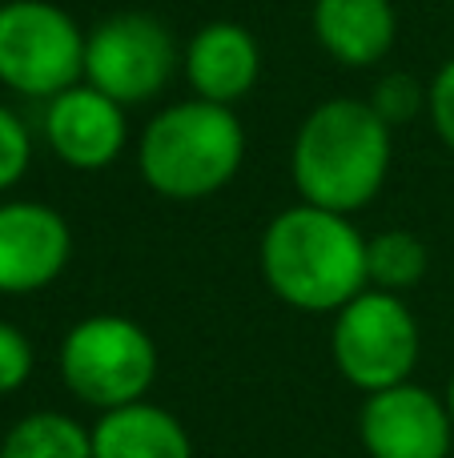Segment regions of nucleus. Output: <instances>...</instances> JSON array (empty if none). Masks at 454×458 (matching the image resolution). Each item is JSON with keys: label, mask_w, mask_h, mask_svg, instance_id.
Masks as SVG:
<instances>
[{"label": "nucleus", "mask_w": 454, "mask_h": 458, "mask_svg": "<svg viewBox=\"0 0 454 458\" xmlns=\"http://www.w3.org/2000/svg\"><path fill=\"white\" fill-rule=\"evenodd\" d=\"M257 261L265 285L302 314H338L346 301L370 290L366 237L346 214L310 201L282 209L265 225Z\"/></svg>", "instance_id": "f257e3e1"}, {"label": "nucleus", "mask_w": 454, "mask_h": 458, "mask_svg": "<svg viewBox=\"0 0 454 458\" xmlns=\"http://www.w3.org/2000/svg\"><path fill=\"white\" fill-rule=\"evenodd\" d=\"M394 129L370 101L330 97L302 121L290 149V174L302 201L334 214H358L383 193L394 157Z\"/></svg>", "instance_id": "f03ea898"}, {"label": "nucleus", "mask_w": 454, "mask_h": 458, "mask_svg": "<svg viewBox=\"0 0 454 458\" xmlns=\"http://www.w3.org/2000/svg\"><path fill=\"white\" fill-rule=\"evenodd\" d=\"M246 161V129L230 105L177 101L145 125L137 169L145 185L169 201H206L238 177Z\"/></svg>", "instance_id": "7ed1b4c3"}, {"label": "nucleus", "mask_w": 454, "mask_h": 458, "mask_svg": "<svg viewBox=\"0 0 454 458\" xmlns=\"http://www.w3.org/2000/svg\"><path fill=\"white\" fill-rule=\"evenodd\" d=\"M157 342L125 314L80 318L61 342V378L85 406L117 411L141 403L157 378Z\"/></svg>", "instance_id": "20e7f679"}, {"label": "nucleus", "mask_w": 454, "mask_h": 458, "mask_svg": "<svg viewBox=\"0 0 454 458\" xmlns=\"http://www.w3.org/2000/svg\"><path fill=\"white\" fill-rule=\"evenodd\" d=\"M85 81V32L53 0L0 4V85L53 101Z\"/></svg>", "instance_id": "39448f33"}, {"label": "nucleus", "mask_w": 454, "mask_h": 458, "mask_svg": "<svg viewBox=\"0 0 454 458\" xmlns=\"http://www.w3.org/2000/svg\"><path fill=\"white\" fill-rule=\"evenodd\" d=\"M334 366L354 390L374 394L410 382L423 350L418 318L410 306L391 290H362L346 301L334 318L330 334Z\"/></svg>", "instance_id": "423d86ee"}, {"label": "nucleus", "mask_w": 454, "mask_h": 458, "mask_svg": "<svg viewBox=\"0 0 454 458\" xmlns=\"http://www.w3.org/2000/svg\"><path fill=\"white\" fill-rule=\"evenodd\" d=\"M177 64V37L153 13H113L85 32V81L125 109L153 101Z\"/></svg>", "instance_id": "0eeeda50"}, {"label": "nucleus", "mask_w": 454, "mask_h": 458, "mask_svg": "<svg viewBox=\"0 0 454 458\" xmlns=\"http://www.w3.org/2000/svg\"><path fill=\"white\" fill-rule=\"evenodd\" d=\"M358 438L370 458H447L454 443L447 398L418 382L374 390L362 403Z\"/></svg>", "instance_id": "6e6552de"}, {"label": "nucleus", "mask_w": 454, "mask_h": 458, "mask_svg": "<svg viewBox=\"0 0 454 458\" xmlns=\"http://www.w3.org/2000/svg\"><path fill=\"white\" fill-rule=\"evenodd\" d=\"M45 141L69 169H80V174L109 169L129 141L125 105L80 81L45 101Z\"/></svg>", "instance_id": "1a4fd4ad"}, {"label": "nucleus", "mask_w": 454, "mask_h": 458, "mask_svg": "<svg viewBox=\"0 0 454 458\" xmlns=\"http://www.w3.org/2000/svg\"><path fill=\"white\" fill-rule=\"evenodd\" d=\"M72 229L45 201H0V293H37L64 274Z\"/></svg>", "instance_id": "9d476101"}, {"label": "nucleus", "mask_w": 454, "mask_h": 458, "mask_svg": "<svg viewBox=\"0 0 454 458\" xmlns=\"http://www.w3.org/2000/svg\"><path fill=\"white\" fill-rule=\"evenodd\" d=\"M181 69L193 97L233 109L262 77V48H257V37L246 24L209 21L185 45Z\"/></svg>", "instance_id": "9b49d317"}, {"label": "nucleus", "mask_w": 454, "mask_h": 458, "mask_svg": "<svg viewBox=\"0 0 454 458\" xmlns=\"http://www.w3.org/2000/svg\"><path fill=\"white\" fill-rule=\"evenodd\" d=\"M314 40L346 69H370L394 48L399 16L391 0H314Z\"/></svg>", "instance_id": "f8f14e48"}, {"label": "nucleus", "mask_w": 454, "mask_h": 458, "mask_svg": "<svg viewBox=\"0 0 454 458\" xmlns=\"http://www.w3.org/2000/svg\"><path fill=\"white\" fill-rule=\"evenodd\" d=\"M93 458H193V438L177 414L141 398L97 419Z\"/></svg>", "instance_id": "ddd939ff"}, {"label": "nucleus", "mask_w": 454, "mask_h": 458, "mask_svg": "<svg viewBox=\"0 0 454 458\" xmlns=\"http://www.w3.org/2000/svg\"><path fill=\"white\" fill-rule=\"evenodd\" d=\"M0 458H93V430L61 411L24 414L0 443Z\"/></svg>", "instance_id": "4468645a"}, {"label": "nucleus", "mask_w": 454, "mask_h": 458, "mask_svg": "<svg viewBox=\"0 0 454 458\" xmlns=\"http://www.w3.org/2000/svg\"><path fill=\"white\" fill-rule=\"evenodd\" d=\"M366 274L374 290H410L426 277V245L410 229H386L378 237H366Z\"/></svg>", "instance_id": "2eb2a0df"}, {"label": "nucleus", "mask_w": 454, "mask_h": 458, "mask_svg": "<svg viewBox=\"0 0 454 458\" xmlns=\"http://www.w3.org/2000/svg\"><path fill=\"white\" fill-rule=\"evenodd\" d=\"M370 109L391 129L410 125V121L426 109V89L418 85L410 72H386V77H378L374 93H370Z\"/></svg>", "instance_id": "dca6fc26"}, {"label": "nucleus", "mask_w": 454, "mask_h": 458, "mask_svg": "<svg viewBox=\"0 0 454 458\" xmlns=\"http://www.w3.org/2000/svg\"><path fill=\"white\" fill-rule=\"evenodd\" d=\"M32 161V137L13 109L0 105V193L13 190Z\"/></svg>", "instance_id": "f3484780"}, {"label": "nucleus", "mask_w": 454, "mask_h": 458, "mask_svg": "<svg viewBox=\"0 0 454 458\" xmlns=\"http://www.w3.org/2000/svg\"><path fill=\"white\" fill-rule=\"evenodd\" d=\"M32 374V342L13 322H0V394H13Z\"/></svg>", "instance_id": "a211bd4d"}, {"label": "nucleus", "mask_w": 454, "mask_h": 458, "mask_svg": "<svg viewBox=\"0 0 454 458\" xmlns=\"http://www.w3.org/2000/svg\"><path fill=\"white\" fill-rule=\"evenodd\" d=\"M426 117H431L439 141L454 149V56L439 64L434 81L426 85Z\"/></svg>", "instance_id": "6ab92c4d"}, {"label": "nucleus", "mask_w": 454, "mask_h": 458, "mask_svg": "<svg viewBox=\"0 0 454 458\" xmlns=\"http://www.w3.org/2000/svg\"><path fill=\"white\" fill-rule=\"evenodd\" d=\"M447 411H450V422H454V374H450V386H447Z\"/></svg>", "instance_id": "aec40b11"}]
</instances>
